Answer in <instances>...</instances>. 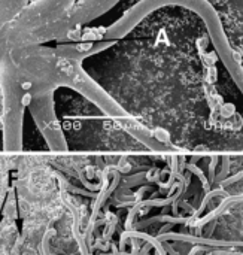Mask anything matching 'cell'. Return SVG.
<instances>
[{"mask_svg": "<svg viewBox=\"0 0 243 255\" xmlns=\"http://www.w3.org/2000/svg\"><path fill=\"white\" fill-rule=\"evenodd\" d=\"M88 0H75V4H76V7H81L82 4H85Z\"/></svg>", "mask_w": 243, "mask_h": 255, "instance_id": "cell-1", "label": "cell"}]
</instances>
